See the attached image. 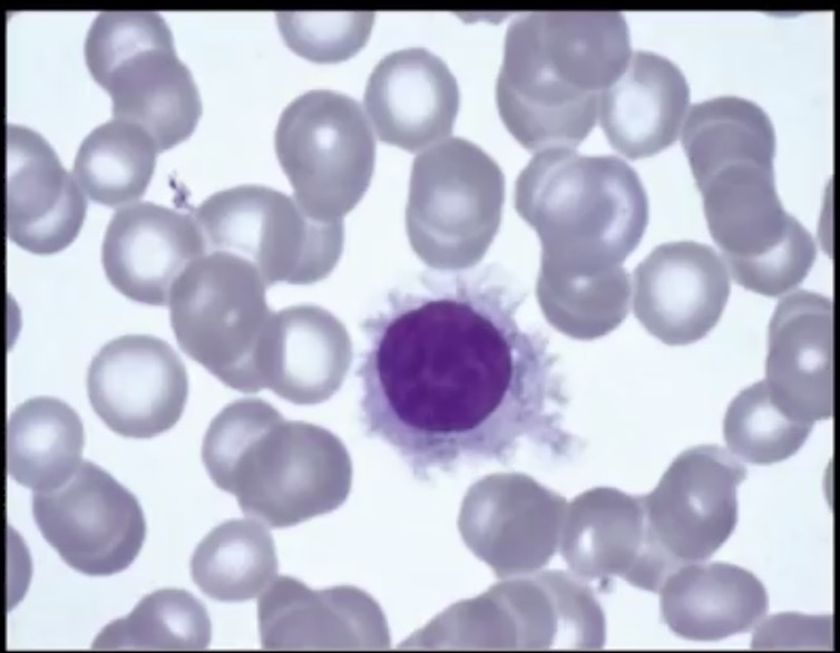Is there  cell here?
<instances>
[{
	"instance_id": "obj_1",
	"label": "cell",
	"mask_w": 840,
	"mask_h": 653,
	"mask_svg": "<svg viewBox=\"0 0 840 653\" xmlns=\"http://www.w3.org/2000/svg\"><path fill=\"white\" fill-rule=\"evenodd\" d=\"M527 295L494 265L429 274L362 322V425L417 478L578 451L561 358L521 319Z\"/></svg>"
},
{
	"instance_id": "obj_2",
	"label": "cell",
	"mask_w": 840,
	"mask_h": 653,
	"mask_svg": "<svg viewBox=\"0 0 840 653\" xmlns=\"http://www.w3.org/2000/svg\"><path fill=\"white\" fill-rule=\"evenodd\" d=\"M632 55L618 11H531L507 28L496 103L529 152L576 147L592 130L602 92Z\"/></svg>"
},
{
	"instance_id": "obj_3",
	"label": "cell",
	"mask_w": 840,
	"mask_h": 653,
	"mask_svg": "<svg viewBox=\"0 0 840 653\" xmlns=\"http://www.w3.org/2000/svg\"><path fill=\"white\" fill-rule=\"evenodd\" d=\"M202 459L212 480L235 495L247 517L272 528L339 508L351 488V459L334 433L285 420L257 398L222 409L205 433Z\"/></svg>"
},
{
	"instance_id": "obj_4",
	"label": "cell",
	"mask_w": 840,
	"mask_h": 653,
	"mask_svg": "<svg viewBox=\"0 0 840 653\" xmlns=\"http://www.w3.org/2000/svg\"><path fill=\"white\" fill-rule=\"evenodd\" d=\"M774 156V138L746 135L688 160L729 273L744 289L770 298L795 289L817 257L812 235L778 196Z\"/></svg>"
},
{
	"instance_id": "obj_5",
	"label": "cell",
	"mask_w": 840,
	"mask_h": 653,
	"mask_svg": "<svg viewBox=\"0 0 840 653\" xmlns=\"http://www.w3.org/2000/svg\"><path fill=\"white\" fill-rule=\"evenodd\" d=\"M517 209L546 237L572 240L592 255L625 257L648 221L643 183L614 155H586L572 148L536 153L515 186Z\"/></svg>"
},
{
	"instance_id": "obj_6",
	"label": "cell",
	"mask_w": 840,
	"mask_h": 653,
	"mask_svg": "<svg viewBox=\"0 0 840 653\" xmlns=\"http://www.w3.org/2000/svg\"><path fill=\"white\" fill-rule=\"evenodd\" d=\"M265 285L248 260L213 251L185 269L168 302L182 350L223 383L243 392L262 390L255 359L271 314Z\"/></svg>"
},
{
	"instance_id": "obj_7",
	"label": "cell",
	"mask_w": 840,
	"mask_h": 653,
	"mask_svg": "<svg viewBox=\"0 0 840 653\" xmlns=\"http://www.w3.org/2000/svg\"><path fill=\"white\" fill-rule=\"evenodd\" d=\"M279 162L297 203L320 221H340L372 178L375 140L360 104L335 90H309L282 111Z\"/></svg>"
},
{
	"instance_id": "obj_8",
	"label": "cell",
	"mask_w": 840,
	"mask_h": 653,
	"mask_svg": "<svg viewBox=\"0 0 840 653\" xmlns=\"http://www.w3.org/2000/svg\"><path fill=\"white\" fill-rule=\"evenodd\" d=\"M207 252H228L252 262L266 285L286 271L304 273L307 283L328 274L342 251L340 221L309 215L295 198L264 185L218 191L194 211ZM300 283L301 277L299 275Z\"/></svg>"
},
{
	"instance_id": "obj_9",
	"label": "cell",
	"mask_w": 840,
	"mask_h": 653,
	"mask_svg": "<svg viewBox=\"0 0 840 653\" xmlns=\"http://www.w3.org/2000/svg\"><path fill=\"white\" fill-rule=\"evenodd\" d=\"M505 197L498 163L477 144L447 137L413 160L407 228L424 259L478 250L494 234Z\"/></svg>"
},
{
	"instance_id": "obj_10",
	"label": "cell",
	"mask_w": 840,
	"mask_h": 653,
	"mask_svg": "<svg viewBox=\"0 0 840 653\" xmlns=\"http://www.w3.org/2000/svg\"><path fill=\"white\" fill-rule=\"evenodd\" d=\"M32 515L62 561L90 576L128 567L145 538V519L135 496L87 460L62 485L32 491Z\"/></svg>"
},
{
	"instance_id": "obj_11",
	"label": "cell",
	"mask_w": 840,
	"mask_h": 653,
	"mask_svg": "<svg viewBox=\"0 0 840 653\" xmlns=\"http://www.w3.org/2000/svg\"><path fill=\"white\" fill-rule=\"evenodd\" d=\"M746 467L716 445L680 454L646 498L648 526L681 565L703 562L732 535L738 523V486Z\"/></svg>"
},
{
	"instance_id": "obj_12",
	"label": "cell",
	"mask_w": 840,
	"mask_h": 653,
	"mask_svg": "<svg viewBox=\"0 0 840 653\" xmlns=\"http://www.w3.org/2000/svg\"><path fill=\"white\" fill-rule=\"evenodd\" d=\"M87 392L94 411L114 432L150 438L180 418L187 400V373L164 340L123 335L106 343L91 360Z\"/></svg>"
},
{
	"instance_id": "obj_13",
	"label": "cell",
	"mask_w": 840,
	"mask_h": 653,
	"mask_svg": "<svg viewBox=\"0 0 840 653\" xmlns=\"http://www.w3.org/2000/svg\"><path fill=\"white\" fill-rule=\"evenodd\" d=\"M635 285L638 320L668 345L703 339L719 322L730 295L722 257L693 241L656 246L636 269Z\"/></svg>"
},
{
	"instance_id": "obj_14",
	"label": "cell",
	"mask_w": 840,
	"mask_h": 653,
	"mask_svg": "<svg viewBox=\"0 0 840 653\" xmlns=\"http://www.w3.org/2000/svg\"><path fill=\"white\" fill-rule=\"evenodd\" d=\"M87 208L80 186L48 142L29 127L6 125V234L35 254L61 251Z\"/></svg>"
},
{
	"instance_id": "obj_15",
	"label": "cell",
	"mask_w": 840,
	"mask_h": 653,
	"mask_svg": "<svg viewBox=\"0 0 840 653\" xmlns=\"http://www.w3.org/2000/svg\"><path fill=\"white\" fill-rule=\"evenodd\" d=\"M207 253L194 217L152 202L115 211L101 244L109 282L125 296L149 305H167L185 269Z\"/></svg>"
},
{
	"instance_id": "obj_16",
	"label": "cell",
	"mask_w": 840,
	"mask_h": 653,
	"mask_svg": "<svg viewBox=\"0 0 840 653\" xmlns=\"http://www.w3.org/2000/svg\"><path fill=\"white\" fill-rule=\"evenodd\" d=\"M460 104L456 77L421 47L384 56L367 82L363 105L378 137L409 152L447 138Z\"/></svg>"
},
{
	"instance_id": "obj_17",
	"label": "cell",
	"mask_w": 840,
	"mask_h": 653,
	"mask_svg": "<svg viewBox=\"0 0 840 653\" xmlns=\"http://www.w3.org/2000/svg\"><path fill=\"white\" fill-rule=\"evenodd\" d=\"M261 645L268 650H375L389 646L382 611L353 586L313 591L290 576H279L257 605Z\"/></svg>"
},
{
	"instance_id": "obj_18",
	"label": "cell",
	"mask_w": 840,
	"mask_h": 653,
	"mask_svg": "<svg viewBox=\"0 0 840 653\" xmlns=\"http://www.w3.org/2000/svg\"><path fill=\"white\" fill-rule=\"evenodd\" d=\"M765 384L790 418L832 417V302L800 290L780 300L769 325Z\"/></svg>"
},
{
	"instance_id": "obj_19",
	"label": "cell",
	"mask_w": 840,
	"mask_h": 653,
	"mask_svg": "<svg viewBox=\"0 0 840 653\" xmlns=\"http://www.w3.org/2000/svg\"><path fill=\"white\" fill-rule=\"evenodd\" d=\"M352 359L344 325L316 305H295L268 315L257 350L263 388L296 405L328 400L341 387Z\"/></svg>"
},
{
	"instance_id": "obj_20",
	"label": "cell",
	"mask_w": 840,
	"mask_h": 653,
	"mask_svg": "<svg viewBox=\"0 0 840 653\" xmlns=\"http://www.w3.org/2000/svg\"><path fill=\"white\" fill-rule=\"evenodd\" d=\"M690 101L681 69L664 56L636 50L623 72L600 95L599 124L624 156L648 157L678 137Z\"/></svg>"
},
{
	"instance_id": "obj_21",
	"label": "cell",
	"mask_w": 840,
	"mask_h": 653,
	"mask_svg": "<svg viewBox=\"0 0 840 653\" xmlns=\"http://www.w3.org/2000/svg\"><path fill=\"white\" fill-rule=\"evenodd\" d=\"M98 85L110 96L111 117L140 126L158 153L187 138L202 111L196 84L173 42L126 56Z\"/></svg>"
},
{
	"instance_id": "obj_22",
	"label": "cell",
	"mask_w": 840,
	"mask_h": 653,
	"mask_svg": "<svg viewBox=\"0 0 840 653\" xmlns=\"http://www.w3.org/2000/svg\"><path fill=\"white\" fill-rule=\"evenodd\" d=\"M661 612L670 630L692 641H719L746 633L769 607L763 584L727 563H688L663 583Z\"/></svg>"
},
{
	"instance_id": "obj_23",
	"label": "cell",
	"mask_w": 840,
	"mask_h": 653,
	"mask_svg": "<svg viewBox=\"0 0 840 653\" xmlns=\"http://www.w3.org/2000/svg\"><path fill=\"white\" fill-rule=\"evenodd\" d=\"M7 470L32 491L53 489L79 467L84 429L76 411L51 397L19 405L7 423Z\"/></svg>"
},
{
	"instance_id": "obj_24",
	"label": "cell",
	"mask_w": 840,
	"mask_h": 653,
	"mask_svg": "<svg viewBox=\"0 0 840 653\" xmlns=\"http://www.w3.org/2000/svg\"><path fill=\"white\" fill-rule=\"evenodd\" d=\"M273 537L253 518L231 519L213 528L191 561L195 584L211 598L243 602L261 595L276 577Z\"/></svg>"
},
{
	"instance_id": "obj_25",
	"label": "cell",
	"mask_w": 840,
	"mask_h": 653,
	"mask_svg": "<svg viewBox=\"0 0 840 653\" xmlns=\"http://www.w3.org/2000/svg\"><path fill=\"white\" fill-rule=\"evenodd\" d=\"M157 153L153 138L140 126L111 118L82 138L70 173L88 198L121 207L144 194Z\"/></svg>"
},
{
	"instance_id": "obj_26",
	"label": "cell",
	"mask_w": 840,
	"mask_h": 653,
	"mask_svg": "<svg viewBox=\"0 0 840 653\" xmlns=\"http://www.w3.org/2000/svg\"><path fill=\"white\" fill-rule=\"evenodd\" d=\"M212 637L204 605L191 593L163 588L143 597L125 617L105 626L94 649L204 650Z\"/></svg>"
},
{
	"instance_id": "obj_27",
	"label": "cell",
	"mask_w": 840,
	"mask_h": 653,
	"mask_svg": "<svg viewBox=\"0 0 840 653\" xmlns=\"http://www.w3.org/2000/svg\"><path fill=\"white\" fill-rule=\"evenodd\" d=\"M812 428V423L784 413L772 400L764 380L742 390L730 403L723 421L730 452L754 465L790 458L803 446Z\"/></svg>"
},
{
	"instance_id": "obj_28",
	"label": "cell",
	"mask_w": 840,
	"mask_h": 653,
	"mask_svg": "<svg viewBox=\"0 0 840 653\" xmlns=\"http://www.w3.org/2000/svg\"><path fill=\"white\" fill-rule=\"evenodd\" d=\"M373 11H279L277 27L285 43L315 62H339L368 41Z\"/></svg>"
},
{
	"instance_id": "obj_29",
	"label": "cell",
	"mask_w": 840,
	"mask_h": 653,
	"mask_svg": "<svg viewBox=\"0 0 840 653\" xmlns=\"http://www.w3.org/2000/svg\"><path fill=\"white\" fill-rule=\"evenodd\" d=\"M173 42L163 17L152 10H101L84 41L87 68L97 84L126 56L152 45Z\"/></svg>"
},
{
	"instance_id": "obj_30",
	"label": "cell",
	"mask_w": 840,
	"mask_h": 653,
	"mask_svg": "<svg viewBox=\"0 0 840 653\" xmlns=\"http://www.w3.org/2000/svg\"><path fill=\"white\" fill-rule=\"evenodd\" d=\"M756 625L752 649H832L831 615L781 613Z\"/></svg>"
}]
</instances>
